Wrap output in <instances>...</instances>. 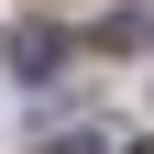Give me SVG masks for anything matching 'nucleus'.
<instances>
[{
  "instance_id": "1",
  "label": "nucleus",
  "mask_w": 154,
  "mask_h": 154,
  "mask_svg": "<svg viewBox=\"0 0 154 154\" xmlns=\"http://www.w3.org/2000/svg\"><path fill=\"white\" fill-rule=\"evenodd\" d=\"M11 66H22V77H55V22H22V33H11Z\"/></svg>"
}]
</instances>
